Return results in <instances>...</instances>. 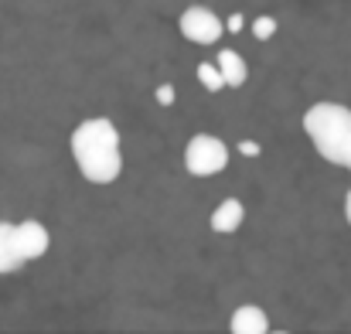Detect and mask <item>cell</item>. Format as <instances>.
I'll return each mask as SVG.
<instances>
[{
    "instance_id": "8",
    "label": "cell",
    "mask_w": 351,
    "mask_h": 334,
    "mask_svg": "<svg viewBox=\"0 0 351 334\" xmlns=\"http://www.w3.org/2000/svg\"><path fill=\"white\" fill-rule=\"evenodd\" d=\"M242 222H245V208H242V202H239V198H226V202L212 212V228H215V232H222V235L239 232V225Z\"/></svg>"
},
{
    "instance_id": "10",
    "label": "cell",
    "mask_w": 351,
    "mask_h": 334,
    "mask_svg": "<svg viewBox=\"0 0 351 334\" xmlns=\"http://www.w3.org/2000/svg\"><path fill=\"white\" fill-rule=\"evenodd\" d=\"M198 82H202L208 93H222V89H226V79H222V72H219L215 62H202V65H198Z\"/></svg>"
},
{
    "instance_id": "9",
    "label": "cell",
    "mask_w": 351,
    "mask_h": 334,
    "mask_svg": "<svg viewBox=\"0 0 351 334\" xmlns=\"http://www.w3.org/2000/svg\"><path fill=\"white\" fill-rule=\"evenodd\" d=\"M27 259L21 256L17 249V239H14V225L10 222H0V273H14L21 270Z\"/></svg>"
},
{
    "instance_id": "13",
    "label": "cell",
    "mask_w": 351,
    "mask_h": 334,
    "mask_svg": "<svg viewBox=\"0 0 351 334\" xmlns=\"http://www.w3.org/2000/svg\"><path fill=\"white\" fill-rule=\"evenodd\" d=\"M239 150H242L245 157H259V147H256V140H242V143H239Z\"/></svg>"
},
{
    "instance_id": "3",
    "label": "cell",
    "mask_w": 351,
    "mask_h": 334,
    "mask_svg": "<svg viewBox=\"0 0 351 334\" xmlns=\"http://www.w3.org/2000/svg\"><path fill=\"white\" fill-rule=\"evenodd\" d=\"M184 167L195 178H212L229 167V147L212 133H195L184 147Z\"/></svg>"
},
{
    "instance_id": "7",
    "label": "cell",
    "mask_w": 351,
    "mask_h": 334,
    "mask_svg": "<svg viewBox=\"0 0 351 334\" xmlns=\"http://www.w3.org/2000/svg\"><path fill=\"white\" fill-rule=\"evenodd\" d=\"M229 328H232L235 334H266L269 331V321H266V314H263L256 304H242L232 314Z\"/></svg>"
},
{
    "instance_id": "6",
    "label": "cell",
    "mask_w": 351,
    "mask_h": 334,
    "mask_svg": "<svg viewBox=\"0 0 351 334\" xmlns=\"http://www.w3.org/2000/svg\"><path fill=\"white\" fill-rule=\"evenodd\" d=\"M215 65H219V72H222V79H226V89H239V86H245L249 69H245V62H242V55H239V51L222 48V51H219V58H215Z\"/></svg>"
},
{
    "instance_id": "12",
    "label": "cell",
    "mask_w": 351,
    "mask_h": 334,
    "mask_svg": "<svg viewBox=\"0 0 351 334\" xmlns=\"http://www.w3.org/2000/svg\"><path fill=\"white\" fill-rule=\"evenodd\" d=\"M154 96H157V103H160V106H174V86H167V82H164V86H157V93H154Z\"/></svg>"
},
{
    "instance_id": "1",
    "label": "cell",
    "mask_w": 351,
    "mask_h": 334,
    "mask_svg": "<svg viewBox=\"0 0 351 334\" xmlns=\"http://www.w3.org/2000/svg\"><path fill=\"white\" fill-rule=\"evenodd\" d=\"M72 157L82 171L86 181L93 184H113L123 174V154H119V130L113 126V119L106 116H93L82 119L72 130Z\"/></svg>"
},
{
    "instance_id": "14",
    "label": "cell",
    "mask_w": 351,
    "mask_h": 334,
    "mask_svg": "<svg viewBox=\"0 0 351 334\" xmlns=\"http://www.w3.org/2000/svg\"><path fill=\"white\" fill-rule=\"evenodd\" d=\"M242 24H245V21H242V14H232V17L226 21V31H242Z\"/></svg>"
},
{
    "instance_id": "5",
    "label": "cell",
    "mask_w": 351,
    "mask_h": 334,
    "mask_svg": "<svg viewBox=\"0 0 351 334\" xmlns=\"http://www.w3.org/2000/svg\"><path fill=\"white\" fill-rule=\"evenodd\" d=\"M14 239H17V249H21L24 259H41V256L48 252V246H51L48 228H45L41 222H34V219L14 225Z\"/></svg>"
},
{
    "instance_id": "2",
    "label": "cell",
    "mask_w": 351,
    "mask_h": 334,
    "mask_svg": "<svg viewBox=\"0 0 351 334\" xmlns=\"http://www.w3.org/2000/svg\"><path fill=\"white\" fill-rule=\"evenodd\" d=\"M304 130L314 143V150L351 171V110L341 103H314L304 112Z\"/></svg>"
},
{
    "instance_id": "11",
    "label": "cell",
    "mask_w": 351,
    "mask_h": 334,
    "mask_svg": "<svg viewBox=\"0 0 351 334\" xmlns=\"http://www.w3.org/2000/svg\"><path fill=\"white\" fill-rule=\"evenodd\" d=\"M273 34H276V21H273V17H256V21H252V38L269 41Z\"/></svg>"
},
{
    "instance_id": "15",
    "label": "cell",
    "mask_w": 351,
    "mask_h": 334,
    "mask_svg": "<svg viewBox=\"0 0 351 334\" xmlns=\"http://www.w3.org/2000/svg\"><path fill=\"white\" fill-rule=\"evenodd\" d=\"M345 219H348V225H351V191L345 195Z\"/></svg>"
},
{
    "instance_id": "4",
    "label": "cell",
    "mask_w": 351,
    "mask_h": 334,
    "mask_svg": "<svg viewBox=\"0 0 351 334\" xmlns=\"http://www.w3.org/2000/svg\"><path fill=\"white\" fill-rule=\"evenodd\" d=\"M178 27H181V34H184L188 41H195V45H215V41L226 34V21H222L215 10H208V7H188V10L181 14Z\"/></svg>"
}]
</instances>
